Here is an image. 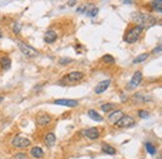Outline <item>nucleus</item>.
Listing matches in <instances>:
<instances>
[{"label": "nucleus", "mask_w": 162, "mask_h": 159, "mask_svg": "<svg viewBox=\"0 0 162 159\" xmlns=\"http://www.w3.org/2000/svg\"><path fill=\"white\" fill-rule=\"evenodd\" d=\"M132 16H134V20H135L136 25L141 26L142 29H150L154 25H156V23H157V19L154 15L147 14V13H140V11H137V13L132 14Z\"/></svg>", "instance_id": "1"}, {"label": "nucleus", "mask_w": 162, "mask_h": 159, "mask_svg": "<svg viewBox=\"0 0 162 159\" xmlns=\"http://www.w3.org/2000/svg\"><path fill=\"white\" fill-rule=\"evenodd\" d=\"M142 28L141 26H139V25H132V26H130L129 29H127V31L125 33V35H124V40L127 43V44H134V43H136L137 40H139V38H140V35H141V33H142Z\"/></svg>", "instance_id": "2"}, {"label": "nucleus", "mask_w": 162, "mask_h": 159, "mask_svg": "<svg viewBox=\"0 0 162 159\" xmlns=\"http://www.w3.org/2000/svg\"><path fill=\"white\" fill-rule=\"evenodd\" d=\"M85 78V74L82 72H71L69 74H66L63 80H61V84H68V85H71V84H76L81 82L82 79Z\"/></svg>", "instance_id": "3"}, {"label": "nucleus", "mask_w": 162, "mask_h": 159, "mask_svg": "<svg viewBox=\"0 0 162 159\" xmlns=\"http://www.w3.org/2000/svg\"><path fill=\"white\" fill-rule=\"evenodd\" d=\"M18 46H19L20 51H21L26 58H29V59H35V58L39 56L38 50H35L34 48H31L30 45H28V44H25V43H23V41H18Z\"/></svg>", "instance_id": "4"}, {"label": "nucleus", "mask_w": 162, "mask_h": 159, "mask_svg": "<svg viewBox=\"0 0 162 159\" xmlns=\"http://www.w3.org/2000/svg\"><path fill=\"white\" fill-rule=\"evenodd\" d=\"M31 144V140L26 137H23V135H18L15 138H13L11 140V146L14 148H20V149H24V148H28L30 147Z\"/></svg>", "instance_id": "5"}, {"label": "nucleus", "mask_w": 162, "mask_h": 159, "mask_svg": "<svg viewBox=\"0 0 162 159\" xmlns=\"http://www.w3.org/2000/svg\"><path fill=\"white\" fill-rule=\"evenodd\" d=\"M135 118L131 117V115H124L119 122L115 123V125L117 128H130L132 125H135Z\"/></svg>", "instance_id": "6"}, {"label": "nucleus", "mask_w": 162, "mask_h": 159, "mask_svg": "<svg viewBox=\"0 0 162 159\" xmlns=\"http://www.w3.org/2000/svg\"><path fill=\"white\" fill-rule=\"evenodd\" d=\"M142 73L140 72V70H137L134 75H132V78H131V80H130V83H129V85H127V89L129 90H134V89H136L139 85H140V83L142 82Z\"/></svg>", "instance_id": "7"}, {"label": "nucleus", "mask_w": 162, "mask_h": 159, "mask_svg": "<svg viewBox=\"0 0 162 159\" xmlns=\"http://www.w3.org/2000/svg\"><path fill=\"white\" fill-rule=\"evenodd\" d=\"M81 135H85L86 138H89L90 140H96L99 137H100V132L97 128H89V129H85L80 133Z\"/></svg>", "instance_id": "8"}, {"label": "nucleus", "mask_w": 162, "mask_h": 159, "mask_svg": "<svg viewBox=\"0 0 162 159\" xmlns=\"http://www.w3.org/2000/svg\"><path fill=\"white\" fill-rule=\"evenodd\" d=\"M51 123V117L49 114H45V113H41L36 117V124L40 125V127H45V125H49Z\"/></svg>", "instance_id": "9"}, {"label": "nucleus", "mask_w": 162, "mask_h": 159, "mask_svg": "<svg viewBox=\"0 0 162 159\" xmlns=\"http://www.w3.org/2000/svg\"><path fill=\"white\" fill-rule=\"evenodd\" d=\"M110 84H111V80L110 79H106V80H102V82L97 83L96 87H95V93L96 94H102L104 92L107 90V88L110 87Z\"/></svg>", "instance_id": "10"}, {"label": "nucleus", "mask_w": 162, "mask_h": 159, "mask_svg": "<svg viewBox=\"0 0 162 159\" xmlns=\"http://www.w3.org/2000/svg\"><path fill=\"white\" fill-rule=\"evenodd\" d=\"M53 103L56 105H64L68 108H74L78 105V100H74V99H58V100H54Z\"/></svg>", "instance_id": "11"}, {"label": "nucleus", "mask_w": 162, "mask_h": 159, "mask_svg": "<svg viewBox=\"0 0 162 159\" xmlns=\"http://www.w3.org/2000/svg\"><path fill=\"white\" fill-rule=\"evenodd\" d=\"M56 39H58V34H56L54 30H48V31L45 33V35H44V40H45V43H48V44L55 43Z\"/></svg>", "instance_id": "12"}, {"label": "nucleus", "mask_w": 162, "mask_h": 159, "mask_svg": "<svg viewBox=\"0 0 162 159\" xmlns=\"http://www.w3.org/2000/svg\"><path fill=\"white\" fill-rule=\"evenodd\" d=\"M122 117H124V113H122V110L117 109V110L112 112V113L109 115V122H110V123H112V124H115V123H116V122H119V120H120Z\"/></svg>", "instance_id": "13"}, {"label": "nucleus", "mask_w": 162, "mask_h": 159, "mask_svg": "<svg viewBox=\"0 0 162 159\" xmlns=\"http://www.w3.org/2000/svg\"><path fill=\"white\" fill-rule=\"evenodd\" d=\"M10 66H11V60H10V58H9L8 55L0 56V68H1L3 70H9Z\"/></svg>", "instance_id": "14"}, {"label": "nucleus", "mask_w": 162, "mask_h": 159, "mask_svg": "<svg viewBox=\"0 0 162 159\" xmlns=\"http://www.w3.org/2000/svg\"><path fill=\"white\" fill-rule=\"evenodd\" d=\"M44 142H45L46 147H49V148L54 147V146H55V143H56V137H55V134H54V133H48V134L45 135Z\"/></svg>", "instance_id": "15"}, {"label": "nucleus", "mask_w": 162, "mask_h": 159, "mask_svg": "<svg viewBox=\"0 0 162 159\" xmlns=\"http://www.w3.org/2000/svg\"><path fill=\"white\" fill-rule=\"evenodd\" d=\"M30 154H31L33 158H35V159H41L44 157V152H43V149H41L40 147H34V148H31Z\"/></svg>", "instance_id": "16"}, {"label": "nucleus", "mask_w": 162, "mask_h": 159, "mask_svg": "<svg viewBox=\"0 0 162 159\" xmlns=\"http://www.w3.org/2000/svg\"><path fill=\"white\" fill-rule=\"evenodd\" d=\"M101 110L102 112H105V113H109V112H111V110H117V104H115V103H106V104H102L101 105Z\"/></svg>", "instance_id": "17"}, {"label": "nucleus", "mask_w": 162, "mask_h": 159, "mask_svg": "<svg viewBox=\"0 0 162 159\" xmlns=\"http://www.w3.org/2000/svg\"><path fill=\"white\" fill-rule=\"evenodd\" d=\"M101 151H102L105 154H110V156L116 154V149H115L112 146H110V144H102Z\"/></svg>", "instance_id": "18"}, {"label": "nucleus", "mask_w": 162, "mask_h": 159, "mask_svg": "<svg viewBox=\"0 0 162 159\" xmlns=\"http://www.w3.org/2000/svg\"><path fill=\"white\" fill-rule=\"evenodd\" d=\"M87 114H89V117H90L92 120H95V122H102V120H104V118H102L96 110H94V109H90Z\"/></svg>", "instance_id": "19"}, {"label": "nucleus", "mask_w": 162, "mask_h": 159, "mask_svg": "<svg viewBox=\"0 0 162 159\" xmlns=\"http://www.w3.org/2000/svg\"><path fill=\"white\" fill-rule=\"evenodd\" d=\"M97 13H99V9L96 6H86V9H85V14L87 16H91V18L96 16Z\"/></svg>", "instance_id": "20"}, {"label": "nucleus", "mask_w": 162, "mask_h": 159, "mask_svg": "<svg viewBox=\"0 0 162 159\" xmlns=\"http://www.w3.org/2000/svg\"><path fill=\"white\" fill-rule=\"evenodd\" d=\"M149 58V53H144V54H140L137 58L134 59V64H140L142 61H145L146 59Z\"/></svg>", "instance_id": "21"}, {"label": "nucleus", "mask_w": 162, "mask_h": 159, "mask_svg": "<svg viewBox=\"0 0 162 159\" xmlns=\"http://www.w3.org/2000/svg\"><path fill=\"white\" fill-rule=\"evenodd\" d=\"M145 148H146V151L150 153V154H156V152H157V148L152 144V143H150V142H147L146 144H145Z\"/></svg>", "instance_id": "22"}, {"label": "nucleus", "mask_w": 162, "mask_h": 159, "mask_svg": "<svg viewBox=\"0 0 162 159\" xmlns=\"http://www.w3.org/2000/svg\"><path fill=\"white\" fill-rule=\"evenodd\" d=\"M150 5L152 6V9L154 10H157L159 13H161V8H162V1L161 0H157V1H151L150 3Z\"/></svg>", "instance_id": "23"}, {"label": "nucleus", "mask_w": 162, "mask_h": 159, "mask_svg": "<svg viewBox=\"0 0 162 159\" xmlns=\"http://www.w3.org/2000/svg\"><path fill=\"white\" fill-rule=\"evenodd\" d=\"M102 60H104L106 64H114V63H115V58H114L112 55H110V54H105V55L102 56Z\"/></svg>", "instance_id": "24"}, {"label": "nucleus", "mask_w": 162, "mask_h": 159, "mask_svg": "<svg viewBox=\"0 0 162 159\" xmlns=\"http://www.w3.org/2000/svg\"><path fill=\"white\" fill-rule=\"evenodd\" d=\"M59 63H60L61 65H65V64H70V63H73V59H70V58H61V59L59 60Z\"/></svg>", "instance_id": "25"}, {"label": "nucleus", "mask_w": 162, "mask_h": 159, "mask_svg": "<svg viewBox=\"0 0 162 159\" xmlns=\"http://www.w3.org/2000/svg\"><path fill=\"white\" fill-rule=\"evenodd\" d=\"M139 117L142 118V119H145V118L149 117V112H146V110H139Z\"/></svg>", "instance_id": "26"}, {"label": "nucleus", "mask_w": 162, "mask_h": 159, "mask_svg": "<svg viewBox=\"0 0 162 159\" xmlns=\"http://www.w3.org/2000/svg\"><path fill=\"white\" fill-rule=\"evenodd\" d=\"M15 159H28V156L25 153H16L15 154Z\"/></svg>", "instance_id": "27"}, {"label": "nucleus", "mask_w": 162, "mask_h": 159, "mask_svg": "<svg viewBox=\"0 0 162 159\" xmlns=\"http://www.w3.org/2000/svg\"><path fill=\"white\" fill-rule=\"evenodd\" d=\"M13 31H14L15 34H19V33H20V25H19L18 23H15V24H14V26H13Z\"/></svg>", "instance_id": "28"}, {"label": "nucleus", "mask_w": 162, "mask_h": 159, "mask_svg": "<svg viewBox=\"0 0 162 159\" xmlns=\"http://www.w3.org/2000/svg\"><path fill=\"white\" fill-rule=\"evenodd\" d=\"M160 51H161V45H159L157 48H155V49H154V54H159Z\"/></svg>", "instance_id": "29"}, {"label": "nucleus", "mask_w": 162, "mask_h": 159, "mask_svg": "<svg viewBox=\"0 0 162 159\" xmlns=\"http://www.w3.org/2000/svg\"><path fill=\"white\" fill-rule=\"evenodd\" d=\"M121 100H122V102L127 100V95H125V94H121Z\"/></svg>", "instance_id": "30"}, {"label": "nucleus", "mask_w": 162, "mask_h": 159, "mask_svg": "<svg viewBox=\"0 0 162 159\" xmlns=\"http://www.w3.org/2000/svg\"><path fill=\"white\" fill-rule=\"evenodd\" d=\"M69 5L70 6H74V5H76V1H69Z\"/></svg>", "instance_id": "31"}, {"label": "nucleus", "mask_w": 162, "mask_h": 159, "mask_svg": "<svg viewBox=\"0 0 162 159\" xmlns=\"http://www.w3.org/2000/svg\"><path fill=\"white\" fill-rule=\"evenodd\" d=\"M124 4H132V1H130V0H127V1H124Z\"/></svg>", "instance_id": "32"}, {"label": "nucleus", "mask_w": 162, "mask_h": 159, "mask_svg": "<svg viewBox=\"0 0 162 159\" xmlns=\"http://www.w3.org/2000/svg\"><path fill=\"white\" fill-rule=\"evenodd\" d=\"M3 100H4V97H0V103H1Z\"/></svg>", "instance_id": "33"}, {"label": "nucleus", "mask_w": 162, "mask_h": 159, "mask_svg": "<svg viewBox=\"0 0 162 159\" xmlns=\"http://www.w3.org/2000/svg\"><path fill=\"white\" fill-rule=\"evenodd\" d=\"M1 36H3V33H1V30H0V38H1Z\"/></svg>", "instance_id": "34"}, {"label": "nucleus", "mask_w": 162, "mask_h": 159, "mask_svg": "<svg viewBox=\"0 0 162 159\" xmlns=\"http://www.w3.org/2000/svg\"><path fill=\"white\" fill-rule=\"evenodd\" d=\"M157 159H161V158H157Z\"/></svg>", "instance_id": "35"}]
</instances>
